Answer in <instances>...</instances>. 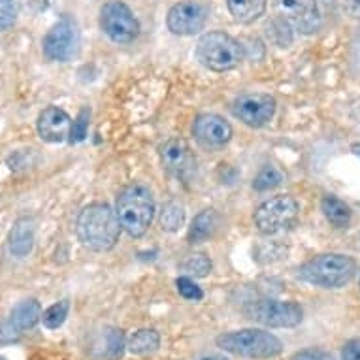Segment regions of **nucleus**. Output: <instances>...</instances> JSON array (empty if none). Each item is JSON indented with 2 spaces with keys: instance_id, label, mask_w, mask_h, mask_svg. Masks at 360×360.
<instances>
[{
  "instance_id": "1",
  "label": "nucleus",
  "mask_w": 360,
  "mask_h": 360,
  "mask_svg": "<svg viewBox=\"0 0 360 360\" xmlns=\"http://www.w3.org/2000/svg\"><path fill=\"white\" fill-rule=\"evenodd\" d=\"M77 238L93 251H110L121 234L117 213L106 204H91L83 207L77 217Z\"/></svg>"
},
{
  "instance_id": "2",
  "label": "nucleus",
  "mask_w": 360,
  "mask_h": 360,
  "mask_svg": "<svg viewBox=\"0 0 360 360\" xmlns=\"http://www.w3.org/2000/svg\"><path fill=\"white\" fill-rule=\"evenodd\" d=\"M119 224L132 238H142L151 226L155 215L153 195L143 185H129L117 196L115 204Z\"/></svg>"
},
{
  "instance_id": "3",
  "label": "nucleus",
  "mask_w": 360,
  "mask_h": 360,
  "mask_svg": "<svg viewBox=\"0 0 360 360\" xmlns=\"http://www.w3.org/2000/svg\"><path fill=\"white\" fill-rule=\"evenodd\" d=\"M356 262L342 253L319 255L300 268V278L321 289H340L353 279Z\"/></svg>"
},
{
  "instance_id": "4",
  "label": "nucleus",
  "mask_w": 360,
  "mask_h": 360,
  "mask_svg": "<svg viewBox=\"0 0 360 360\" xmlns=\"http://www.w3.org/2000/svg\"><path fill=\"white\" fill-rule=\"evenodd\" d=\"M215 343L226 353L238 354L243 359L264 360L283 353V343L278 336L266 330H257V328L226 332V334H221Z\"/></svg>"
},
{
  "instance_id": "5",
  "label": "nucleus",
  "mask_w": 360,
  "mask_h": 360,
  "mask_svg": "<svg viewBox=\"0 0 360 360\" xmlns=\"http://www.w3.org/2000/svg\"><path fill=\"white\" fill-rule=\"evenodd\" d=\"M196 57L210 70L229 72L242 63L243 57H245V49L232 36L213 30L198 40Z\"/></svg>"
},
{
  "instance_id": "6",
  "label": "nucleus",
  "mask_w": 360,
  "mask_h": 360,
  "mask_svg": "<svg viewBox=\"0 0 360 360\" xmlns=\"http://www.w3.org/2000/svg\"><path fill=\"white\" fill-rule=\"evenodd\" d=\"M300 206L298 202L289 195L274 196L270 200L262 202L259 210L255 212V226L260 234H278L287 231L298 219Z\"/></svg>"
},
{
  "instance_id": "7",
  "label": "nucleus",
  "mask_w": 360,
  "mask_h": 360,
  "mask_svg": "<svg viewBox=\"0 0 360 360\" xmlns=\"http://www.w3.org/2000/svg\"><path fill=\"white\" fill-rule=\"evenodd\" d=\"M248 319L260 323L272 328H292L300 325L304 311L296 302H281V300H255L245 306Z\"/></svg>"
},
{
  "instance_id": "8",
  "label": "nucleus",
  "mask_w": 360,
  "mask_h": 360,
  "mask_svg": "<svg viewBox=\"0 0 360 360\" xmlns=\"http://www.w3.org/2000/svg\"><path fill=\"white\" fill-rule=\"evenodd\" d=\"M101 27L115 44H132L140 34V23L130 8L119 0H112L101 10Z\"/></svg>"
},
{
  "instance_id": "9",
  "label": "nucleus",
  "mask_w": 360,
  "mask_h": 360,
  "mask_svg": "<svg viewBox=\"0 0 360 360\" xmlns=\"http://www.w3.org/2000/svg\"><path fill=\"white\" fill-rule=\"evenodd\" d=\"M207 6L198 0H181L170 8L166 25L177 36L198 34L207 21Z\"/></svg>"
},
{
  "instance_id": "10",
  "label": "nucleus",
  "mask_w": 360,
  "mask_h": 360,
  "mask_svg": "<svg viewBox=\"0 0 360 360\" xmlns=\"http://www.w3.org/2000/svg\"><path fill=\"white\" fill-rule=\"evenodd\" d=\"M232 113L243 124L259 129L272 121L276 113V101L264 93H245L232 102Z\"/></svg>"
},
{
  "instance_id": "11",
  "label": "nucleus",
  "mask_w": 360,
  "mask_h": 360,
  "mask_svg": "<svg viewBox=\"0 0 360 360\" xmlns=\"http://www.w3.org/2000/svg\"><path fill=\"white\" fill-rule=\"evenodd\" d=\"M44 55L49 60H70L77 48V29L70 18L59 19L44 38Z\"/></svg>"
},
{
  "instance_id": "12",
  "label": "nucleus",
  "mask_w": 360,
  "mask_h": 360,
  "mask_svg": "<svg viewBox=\"0 0 360 360\" xmlns=\"http://www.w3.org/2000/svg\"><path fill=\"white\" fill-rule=\"evenodd\" d=\"M279 18L287 19L296 30L304 34L317 32L321 25L317 0H276Z\"/></svg>"
},
{
  "instance_id": "13",
  "label": "nucleus",
  "mask_w": 360,
  "mask_h": 360,
  "mask_svg": "<svg viewBox=\"0 0 360 360\" xmlns=\"http://www.w3.org/2000/svg\"><path fill=\"white\" fill-rule=\"evenodd\" d=\"M160 160L168 174L177 179H189L196 170V159L189 143L181 138H172L160 148Z\"/></svg>"
},
{
  "instance_id": "14",
  "label": "nucleus",
  "mask_w": 360,
  "mask_h": 360,
  "mask_svg": "<svg viewBox=\"0 0 360 360\" xmlns=\"http://www.w3.org/2000/svg\"><path fill=\"white\" fill-rule=\"evenodd\" d=\"M193 134L202 148L221 149L231 142L232 127L221 115L204 113L200 117H196L195 124H193Z\"/></svg>"
},
{
  "instance_id": "15",
  "label": "nucleus",
  "mask_w": 360,
  "mask_h": 360,
  "mask_svg": "<svg viewBox=\"0 0 360 360\" xmlns=\"http://www.w3.org/2000/svg\"><path fill=\"white\" fill-rule=\"evenodd\" d=\"M72 132L70 115L57 106L46 108L38 117V134L41 140L51 143L65 142Z\"/></svg>"
},
{
  "instance_id": "16",
  "label": "nucleus",
  "mask_w": 360,
  "mask_h": 360,
  "mask_svg": "<svg viewBox=\"0 0 360 360\" xmlns=\"http://www.w3.org/2000/svg\"><path fill=\"white\" fill-rule=\"evenodd\" d=\"M124 349H127V342H124L123 330L106 326L93 342L91 356L95 360H119L123 356Z\"/></svg>"
},
{
  "instance_id": "17",
  "label": "nucleus",
  "mask_w": 360,
  "mask_h": 360,
  "mask_svg": "<svg viewBox=\"0 0 360 360\" xmlns=\"http://www.w3.org/2000/svg\"><path fill=\"white\" fill-rule=\"evenodd\" d=\"M41 319V307L40 304L30 298V300L19 302L18 306L13 307L12 313H10V321L8 325L12 326L13 330L23 332L29 330V328H34L36 323Z\"/></svg>"
},
{
  "instance_id": "18",
  "label": "nucleus",
  "mask_w": 360,
  "mask_h": 360,
  "mask_svg": "<svg viewBox=\"0 0 360 360\" xmlns=\"http://www.w3.org/2000/svg\"><path fill=\"white\" fill-rule=\"evenodd\" d=\"M34 245V226L27 217L19 219L10 232V251L15 257H27Z\"/></svg>"
},
{
  "instance_id": "19",
  "label": "nucleus",
  "mask_w": 360,
  "mask_h": 360,
  "mask_svg": "<svg viewBox=\"0 0 360 360\" xmlns=\"http://www.w3.org/2000/svg\"><path fill=\"white\" fill-rule=\"evenodd\" d=\"M219 229V215L215 210H204L195 217L189 229V242L202 243L215 236Z\"/></svg>"
},
{
  "instance_id": "20",
  "label": "nucleus",
  "mask_w": 360,
  "mask_h": 360,
  "mask_svg": "<svg viewBox=\"0 0 360 360\" xmlns=\"http://www.w3.org/2000/svg\"><path fill=\"white\" fill-rule=\"evenodd\" d=\"M229 12L240 25H249L264 13L266 0H226Z\"/></svg>"
},
{
  "instance_id": "21",
  "label": "nucleus",
  "mask_w": 360,
  "mask_h": 360,
  "mask_svg": "<svg viewBox=\"0 0 360 360\" xmlns=\"http://www.w3.org/2000/svg\"><path fill=\"white\" fill-rule=\"evenodd\" d=\"M321 210L325 213V217L328 219V223L334 224L336 229H347L349 223H351V207L345 204L343 200H340L338 196H325L321 200Z\"/></svg>"
},
{
  "instance_id": "22",
  "label": "nucleus",
  "mask_w": 360,
  "mask_h": 360,
  "mask_svg": "<svg viewBox=\"0 0 360 360\" xmlns=\"http://www.w3.org/2000/svg\"><path fill=\"white\" fill-rule=\"evenodd\" d=\"M160 345L159 332H155L153 328H142L136 330L132 336L127 340V349L132 354H149L155 353Z\"/></svg>"
},
{
  "instance_id": "23",
  "label": "nucleus",
  "mask_w": 360,
  "mask_h": 360,
  "mask_svg": "<svg viewBox=\"0 0 360 360\" xmlns=\"http://www.w3.org/2000/svg\"><path fill=\"white\" fill-rule=\"evenodd\" d=\"M264 34L278 48H289L295 36H292V25L283 18H274L264 25Z\"/></svg>"
},
{
  "instance_id": "24",
  "label": "nucleus",
  "mask_w": 360,
  "mask_h": 360,
  "mask_svg": "<svg viewBox=\"0 0 360 360\" xmlns=\"http://www.w3.org/2000/svg\"><path fill=\"white\" fill-rule=\"evenodd\" d=\"M185 223V210L179 202H168L160 212V226L166 232L179 231Z\"/></svg>"
},
{
  "instance_id": "25",
  "label": "nucleus",
  "mask_w": 360,
  "mask_h": 360,
  "mask_svg": "<svg viewBox=\"0 0 360 360\" xmlns=\"http://www.w3.org/2000/svg\"><path fill=\"white\" fill-rule=\"evenodd\" d=\"M68 311H70V304L66 300L57 302L53 306H49L46 311L41 313V323L49 330H57L60 326L65 325L66 317H68Z\"/></svg>"
},
{
  "instance_id": "26",
  "label": "nucleus",
  "mask_w": 360,
  "mask_h": 360,
  "mask_svg": "<svg viewBox=\"0 0 360 360\" xmlns=\"http://www.w3.org/2000/svg\"><path fill=\"white\" fill-rule=\"evenodd\" d=\"M283 172L276 168V166H264L262 170L255 176L253 179V189L255 191H270L276 189L279 185L283 184Z\"/></svg>"
},
{
  "instance_id": "27",
  "label": "nucleus",
  "mask_w": 360,
  "mask_h": 360,
  "mask_svg": "<svg viewBox=\"0 0 360 360\" xmlns=\"http://www.w3.org/2000/svg\"><path fill=\"white\" fill-rule=\"evenodd\" d=\"M184 270L195 278H206L207 274L212 272V260L202 253L189 255L184 262Z\"/></svg>"
},
{
  "instance_id": "28",
  "label": "nucleus",
  "mask_w": 360,
  "mask_h": 360,
  "mask_svg": "<svg viewBox=\"0 0 360 360\" xmlns=\"http://www.w3.org/2000/svg\"><path fill=\"white\" fill-rule=\"evenodd\" d=\"M18 19V0H0V32L12 29Z\"/></svg>"
},
{
  "instance_id": "29",
  "label": "nucleus",
  "mask_w": 360,
  "mask_h": 360,
  "mask_svg": "<svg viewBox=\"0 0 360 360\" xmlns=\"http://www.w3.org/2000/svg\"><path fill=\"white\" fill-rule=\"evenodd\" d=\"M176 285H177V292L184 296L185 300L198 302V300H202V298H204V292H202L200 287H198V285H196L193 279L187 278V276H181V278H177Z\"/></svg>"
},
{
  "instance_id": "30",
  "label": "nucleus",
  "mask_w": 360,
  "mask_h": 360,
  "mask_svg": "<svg viewBox=\"0 0 360 360\" xmlns=\"http://www.w3.org/2000/svg\"><path fill=\"white\" fill-rule=\"evenodd\" d=\"M87 127H89V110H82L79 115L76 117L74 124H72L70 140L72 142H82L83 138L87 136Z\"/></svg>"
},
{
  "instance_id": "31",
  "label": "nucleus",
  "mask_w": 360,
  "mask_h": 360,
  "mask_svg": "<svg viewBox=\"0 0 360 360\" xmlns=\"http://www.w3.org/2000/svg\"><path fill=\"white\" fill-rule=\"evenodd\" d=\"M290 360H336L328 351H323V349H304V351H298L296 354H292Z\"/></svg>"
},
{
  "instance_id": "32",
  "label": "nucleus",
  "mask_w": 360,
  "mask_h": 360,
  "mask_svg": "<svg viewBox=\"0 0 360 360\" xmlns=\"http://www.w3.org/2000/svg\"><path fill=\"white\" fill-rule=\"evenodd\" d=\"M342 360H360V340H349L343 345Z\"/></svg>"
},
{
  "instance_id": "33",
  "label": "nucleus",
  "mask_w": 360,
  "mask_h": 360,
  "mask_svg": "<svg viewBox=\"0 0 360 360\" xmlns=\"http://www.w3.org/2000/svg\"><path fill=\"white\" fill-rule=\"evenodd\" d=\"M18 336V332L13 330L12 326L8 325H0V343H4V342H12L13 338Z\"/></svg>"
},
{
  "instance_id": "34",
  "label": "nucleus",
  "mask_w": 360,
  "mask_h": 360,
  "mask_svg": "<svg viewBox=\"0 0 360 360\" xmlns=\"http://www.w3.org/2000/svg\"><path fill=\"white\" fill-rule=\"evenodd\" d=\"M345 8L347 12L353 15V18H360V0H347L345 2Z\"/></svg>"
},
{
  "instance_id": "35",
  "label": "nucleus",
  "mask_w": 360,
  "mask_h": 360,
  "mask_svg": "<svg viewBox=\"0 0 360 360\" xmlns=\"http://www.w3.org/2000/svg\"><path fill=\"white\" fill-rule=\"evenodd\" d=\"M27 4H29V6L38 4V12H40V10H46V8L49 6V0H27Z\"/></svg>"
},
{
  "instance_id": "36",
  "label": "nucleus",
  "mask_w": 360,
  "mask_h": 360,
  "mask_svg": "<svg viewBox=\"0 0 360 360\" xmlns=\"http://www.w3.org/2000/svg\"><path fill=\"white\" fill-rule=\"evenodd\" d=\"M196 360H229L224 354H204V356H200V359Z\"/></svg>"
},
{
  "instance_id": "37",
  "label": "nucleus",
  "mask_w": 360,
  "mask_h": 360,
  "mask_svg": "<svg viewBox=\"0 0 360 360\" xmlns=\"http://www.w3.org/2000/svg\"><path fill=\"white\" fill-rule=\"evenodd\" d=\"M351 149H353V153L356 155V157H360V143H353V148Z\"/></svg>"
}]
</instances>
